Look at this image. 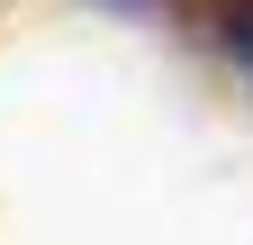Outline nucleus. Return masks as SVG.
Returning <instances> with one entry per match:
<instances>
[{
  "instance_id": "nucleus-1",
  "label": "nucleus",
  "mask_w": 253,
  "mask_h": 245,
  "mask_svg": "<svg viewBox=\"0 0 253 245\" xmlns=\"http://www.w3.org/2000/svg\"><path fill=\"white\" fill-rule=\"evenodd\" d=\"M208 46L253 82V0H208Z\"/></svg>"
}]
</instances>
